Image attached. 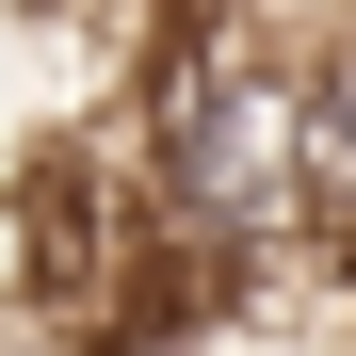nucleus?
Masks as SVG:
<instances>
[{"mask_svg": "<svg viewBox=\"0 0 356 356\" xmlns=\"http://www.w3.org/2000/svg\"><path fill=\"white\" fill-rule=\"evenodd\" d=\"M130 178L178 243L211 259H291L308 243V33L243 0H178L130 65Z\"/></svg>", "mask_w": 356, "mask_h": 356, "instance_id": "1", "label": "nucleus"}]
</instances>
